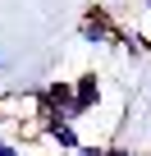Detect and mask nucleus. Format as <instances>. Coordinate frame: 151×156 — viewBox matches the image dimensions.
<instances>
[{
	"label": "nucleus",
	"instance_id": "obj_1",
	"mask_svg": "<svg viewBox=\"0 0 151 156\" xmlns=\"http://www.w3.org/2000/svg\"><path fill=\"white\" fill-rule=\"evenodd\" d=\"M105 101V78L96 69H83L78 78H73V106H69V124H83L92 110H101Z\"/></svg>",
	"mask_w": 151,
	"mask_h": 156
},
{
	"label": "nucleus",
	"instance_id": "obj_2",
	"mask_svg": "<svg viewBox=\"0 0 151 156\" xmlns=\"http://www.w3.org/2000/svg\"><path fill=\"white\" fill-rule=\"evenodd\" d=\"M78 41H87V46H110V41H115V23H110V14L92 5V9L78 19Z\"/></svg>",
	"mask_w": 151,
	"mask_h": 156
},
{
	"label": "nucleus",
	"instance_id": "obj_3",
	"mask_svg": "<svg viewBox=\"0 0 151 156\" xmlns=\"http://www.w3.org/2000/svg\"><path fill=\"white\" fill-rule=\"evenodd\" d=\"M41 138L60 151V156H69V151H78V142H83V133H78V124H64V119H50V124H41Z\"/></svg>",
	"mask_w": 151,
	"mask_h": 156
},
{
	"label": "nucleus",
	"instance_id": "obj_4",
	"mask_svg": "<svg viewBox=\"0 0 151 156\" xmlns=\"http://www.w3.org/2000/svg\"><path fill=\"white\" fill-rule=\"evenodd\" d=\"M105 156H151V147L137 151V147H124V142H105Z\"/></svg>",
	"mask_w": 151,
	"mask_h": 156
},
{
	"label": "nucleus",
	"instance_id": "obj_5",
	"mask_svg": "<svg viewBox=\"0 0 151 156\" xmlns=\"http://www.w3.org/2000/svg\"><path fill=\"white\" fill-rule=\"evenodd\" d=\"M69 156H105V142H78V151H69Z\"/></svg>",
	"mask_w": 151,
	"mask_h": 156
},
{
	"label": "nucleus",
	"instance_id": "obj_6",
	"mask_svg": "<svg viewBox=\"0 0 151 156\" xmlns=\"http://www.w3.org/2000/svg\"><path fill=\"white\" fill-rule=\"evenodd\" d=\"M0 156H28V151H23V142H14V138H0Z\"/></svg>",
	"mask_w": 151,
	"mask_h": 156
},
{
	"label": "nucleus",
	"instance_id": "obj_7",
	"mask_svg": "<svg viewBox=\"0 0 151 156\" xmlns=\"http://www.w3.org/2000/svg\"><path fill=\"white\" fill-rule=\"evenodd\" d=\"M9 124H14V115H9V110H0V138H5V129H9Z\"/></svg>",
	"mask_w": 151,
	"mask_h": 156
},
{
	"label": "nucleus",
	"instance_id": "obj_8",
	"mask_svg": "<svg viewBox=\"0 0 151 156\" xmlns=\"http://www.w3.org/2000/svg\"><path fill=\"white\" fill-rule=\"evenodd\" d=\"M5 106H9V87L0 83V110H5Z\"/></svg>",
	"mask_w": 151,
	"mask_h": 156
},
{
	"label": "nucleus",
	"instance_id": "obj_9",
	"mask_svg": "<svg viewBox=\"0 0 151 156\" xmlns=\"http://www.w3.org/2000/svg\"><path fill=\"white\" fill-rule=\"evenodd\" d=\"M0 73H5V55H0Z\"/></svg>",
	"mask_w": 151,
	"mask_h": 156
},
{
	"label": "nucleus",
	"instance_id": "obj_10",
	"mask_svg": "<svg viewBox=\"0 0 151 156\" xmlns=\"http://www.w3.org/2000/svg\"><path fill=\"white\" fill-rule=\"evenodd\" d=\"M146 14H151V0H146Z\"/></svg>",
	"mask_w": 151,
	"mask_h": 156
}]
</instances>
